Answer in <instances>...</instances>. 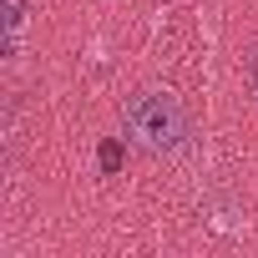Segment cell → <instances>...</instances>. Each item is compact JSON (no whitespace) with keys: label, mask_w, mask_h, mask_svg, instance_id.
Segmentation results:
<instances>
[{"label":"cell","mask_w":258,"mask_h":258,"mask_svg":"<svg viewBox=\"0 0 258 258\" xmlns=\"http://www.w3.org/2000/svg\"><path fill=\"white\" fill-rule=\"evenodd\" d=\"M248 86H253V96H258V46L248 51Z\"/></svg>","instance_id":"277c9868"},{"label":"cell","mask_w":258,"mask_h":258,"mask_svg":"<svg viewBox=\"0 0 258 258\" xmlns=\"http://www.w3.org/2000/svg\"><path fill=\"white\" fill-rule=\"evenodd\" d=\"M21 31H26V0H6V46L11 51L21 46Z\"/></svg>","instance_id":"7a4b0ae2"},{"label":"cell","mask_w":258,"mask_h":258,"mask_svg":"<svg viewBox=\"0 0 258 258\" xmlns=\"http://www.w3.org/2000/svg\"><path fill=\"white\" fill-rule=\"evenodd\" d=\"M116 162H121V152H116V142H106V147H101V167H106V172H111V167H116Z\"/></svg>","instance_id":"3957f363"},{"label":"cell","mask_w":258,"mask_h":258,"mask_svg":"<svg viewBox=\"0 0 258 258\" xmlns=\"http://www.w3.org/2000/svg\"><path fill=\"white\" fill-rule=\"evenodd\" d=\"M121 121H126L132 147L147 152V157H172V152L187 142V111H182V101L167 96V91H137L132 101H126Z\"/></svg>","instance_id":"6da1fadb"}]
</instances>
